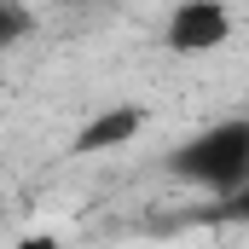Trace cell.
<instances>
[{"mask_svg":"<svg viewBox=\"0 0 249 249\" xmlns=\"http://www.w3.org/2000/svg\"><path fill=\"white\" fill-rule=\"evenodd\" d=\"M168 174L214 197H238L249 186V116H214L168 151Z\"/></svg>","mask_w":249,"mask_h":249,"instance_id":"1","label":"cell"},{"mask_svg":"<svg viewBox=\"0 0 249 249\" xmlns=\"http://www.w3.org/2000/svg\"><path fill=\"white\" fill-rule=\"evenodd\" d=\"M145 133V110L139 105H110V110H99L93 122L75 133V157H110V151H122V145H133Z\"/></svg>","mask_w":249,"mask_h":249,"instance_id":"3","label":"cell"},{"mask_svg":"<svg viewBox=\"0 0 249 249\" xmlns=\"http://www.w3.org/2000/svg\"><path fill=\"white\" fill-rule=\"evenodd\" d=\"M238 18L226 0H174L168 18H162V47L174 58H209L232 41Z\"/></svg>","mask_w":249,"mask_h":249,"instance_id":"2","label":"cell"},{"mask_svg":"<svg viewBox=\"0 0 249 249\" xmlns=\"http://www.w3.org/2000/svg\"><path fill=\"white\" fill-rule=\"evenodd\" d=\"M226 203H232V214H244V220H249V186L238 191V197H226Z\"/></svg>","mask_w":249,"mask_h":249,"instance_id":"4","label":"cell"}]
</instances>
